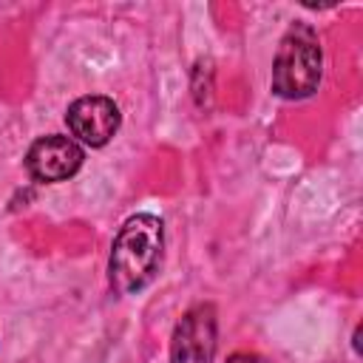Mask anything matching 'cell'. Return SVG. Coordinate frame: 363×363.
<instances>
[{
    "mask_svg": "<svg viewBox=\"0 0 363 363\" xmlns=\"http://www.w3.org/2000/svg\"><path fill=\"white\" fill-rule=\"evenodd\" d=\"M82 159H85V153H82L79 142H74L71 136L48 133V136H40L28 147L26 167H28L34 182L57 184V182L71 179L82 167Z\"/></svg>",
    "mask_w": 363,
    "mask_h": 363,
    "instance_id": "cell-5",
    "label": "cell"
},
{
    "mask_svg": "<svg viewBox=\"0 0 363 363\" xmlns=\"http://www.w3.org/2000/svg\"><path fill=\"white\" fill-rule=\"evenodd\" d=\"M227 363H267L264 357H258L255 352H233L227 357Z\"/></svg>",
    "mask_w": 363,
    "mask_h": 363,
    "instance_id": "cell-6",
    "label": "cell"
},
{
    "mask_svg": "<svg viewBox=\"0 0 363 363\" xmlns=\"http://www.w3.org/2000/svg\"><path fill=\"white\" fill-rule=\"evenodd\" d=\"M218 349V315L213 303L190 306L173 329L170 363H213Z\"/></svg>",
    "mask_w": 363,
    "mask_h": 363,
    "instance_id": "cell-3",
    "label": "cell"
},
{
    "mask_svg": "<svg viewBox=\"0 0 363 363\" xmlns=\"http://www.w3.org/2000/svg\"><path fill=\"white\" fill-rule=\"evenodd\" d=\"M162 250H164V224L153 213H136L130 216L113 244L108 258V281L116 295H136L145 286L153 284L159 267H162Z\"/></svg>",
    "mask_w": 363,
    "mask_h": 363,
    "instance_id": "cell-1",
    "label": "cell"
},
{
    "mask_svg": "<svg viewBox=\"0 0 363 363\" xmlns=\"http://www.w3.org/2000/svg\"><path fill=\"white\" fill-rule=\"evenodd\" d=\"M323 74V54L318 31L309 23H289L272 60V94L281 99H306L318 91Z\"/></svg>",
    "mask_w": 363,
    "mask_h": 363,
    "instance_id": "cell-2",
    "label": "cell"
},
{
    "mask_svg": "<svg viewBox=\"0 0 363 363\" xmlns=\"http://www.w3.org/2000/svg\"><path fill=\"white\" fill-rule=\"evenodd\" d=\"M65 122H68L74 142H82L88 147H105L116 136V130L122 125V113L113 99H108L102 94H91V96H79L68 105Z\"/></svg>",
    "mask_w": 363,
    "mask_h": 363,
    "instance_id": "cell-4",
    "label": "cell"
}]
</instances>
